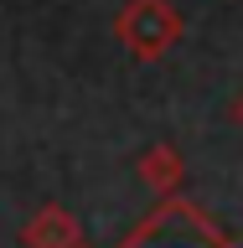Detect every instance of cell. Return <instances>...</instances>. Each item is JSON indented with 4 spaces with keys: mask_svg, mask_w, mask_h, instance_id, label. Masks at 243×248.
I'll return each mask as SVG.
<instances>
[{
    "mask_svg": "<svg viewBox=\"0 0 243 248\" xmlns=\"http://www.w3.org/2000/svg\"><path fill=\"white\" fill-rule=\"evenodd\" d=\"M114 36L140 62H155L181 42V11L171 0H124L119 16H114Z\"/></svg>",
    "mask_w": 243,
    "mask_h": 248,
    "instance_id": "1",
    "label": "cell"
},
{
    "mask_svg": "<svg viewBox=\"0 0 243 248\" xmlns=\"http://www.w3.org/2000/svg\"><path fill=\"white\" fill-rule=\"evenodd\" d=\"M124 248H233V243L197 212V207L171 202V207H161L145 228L130 232V238H124Z\"/></svg>",
    "mask_w": 243,
    "mask_h": 248,
    "instance_id": "2",
    "label": "cell"
},
{
    "mask_svg": "<svg viewBox=\"0 0 243 248\" xmlns=\"http://www.w3.org/2000/svg\"><path fill=\"white\" fill-rule=\"evenodd\" d=\"M26 243L31 248H78V222L67 212H57V207H47L26 228Z\"/></svg>",
    "mask_w": 243,
    "mask_h": 248,
    "instance_id": "3",
    "label": "cell"
},
{
    "mask_svg": "<svg viewBox=\"0 0 243 248\" xmlns=\"http://www.w3.org/2000/svg\"><path fill=\"white\" fill-rule=\"evenodd\" d=\"M140 170H145L150 181H176V170H181V160H176V150H171V145H155V150H145Z\"/></svg>",
    "mask_w": 243,
    "mask_h": 248,
    "instance_id": "4",
    "label": "cell"
},
{
    "mask_svg": "<svg viewBox=\"0 0 243 248\" xmlns=\"http://www.w3.org/2000/svg\"><path fill=\"white\" fill-rule=\"evenodd\" d=\"M233 119H238V129H243V93H238V104H233Z\"/></svg>",
    "mask_w": 243,
    "mask_h": 248,
    "instance_id": "5",
    "label": "cell"
}]
</instances>
